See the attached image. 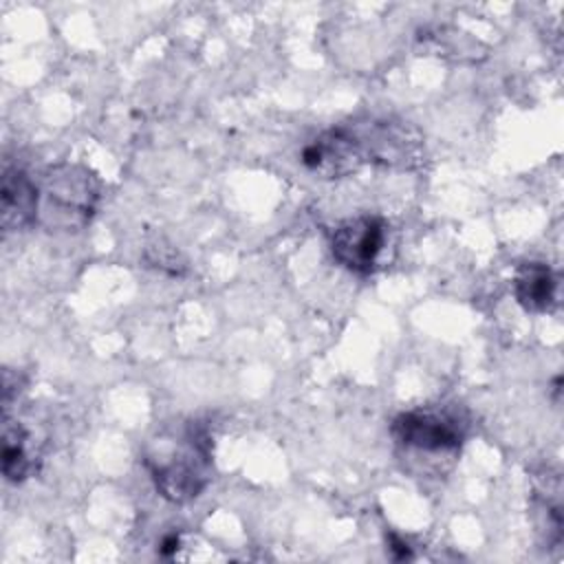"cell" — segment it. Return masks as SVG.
<instances>
[{
	"label": "cell",
	"instance_id": "1",
	"mask_svg": "<svg viewBox=\"0 0 564 564\" xmlns=\"http://www.w3.org/2000/svg\"><path fill=\"white\" fill-rule=\"evenodd\" d=\"M145 467L163 498L194 500L209 482L212 438L198 423H187L176 436L161 438L148 454Z\"/></svg>",
	"mask_w": 564,
	"mask_h": 564
},
{
	"label": "cell",
	"instance_id": "2",
	"mask_svg": "<svg viewBox=\"0 0 564 564\" xmlns=\"http://www.w3.org/2000/svg\"><path fill=\"white\" fill-rule=\"evenodd\" d=\"M40 187L37 223L48 231H79L95 214L99 183L84 165L59 163L44 172Z\"/></svg>",
	"mask_w": 564,
	"mask_h": 564
},
{
	"label": "cell",
	"instance_id": "3",
	"mask_svg": "<svg viewBox=\"0 0 564 564\" xmlns=\"http://www.w3.org/2000/svg\"><path fill=\"white\" fill-rule=\"evenodd\" d=\"M388 240V225L379 216H355L339 223L330 236L335 260L352 273L368 275L377 269Z\"/></svg>",
	"mask_w": 564,
	"mask_h": 564
},
{
	"label": "cell",
	"instance_id": "4",
	"mask_svg": "<svg viewBox=\"0 0 564 564\" xmlns=\"http://www.w3.org/2000/svg\"><path fill=\"white\" fill-rule=\"evenodd\" d=\"M390 432L401 445L432 454L456 452L463 443V427L452 416L436 412H401L392 419Z\"/></svg>",
	"mask_w": 564,
	"mask_h": 564
},
{
	"label": "cell",
	"instance_id": "5",
	"mask_svg": "<svg viewBox=\"0 0 564 564\" xmlns=\"http://www.w3.org/2000/svg\"><path fill=\"white\" fill-rule=\"evenodd\" d=\"M364 161L383 165H408L419 156V137L405 126L394 121H370L350 130Z\"/></svg>",
	"mask_w": 564,
	"mask_h": 564
},
{
	"label": "cell",
	"instance_id": "6",
	"mask_svg": "<svg viewBox=\"0 0 564 564\" xmlns=\"http://www.w3.org/2000/svg\"><path fill=\"white\" fill-rule=\"evenodd\" d=\"M300 161L322 178H341L352 174L364 163V156L350 128H333L306 143Z\"/></svg>",
	"mask_w": 564,
	"mask_h": 564
},
{
	"label": "cell",
	"instance_id": "7",
	"mask_svg": "<svg viewBox=\"0 0 564 564\" xmlns=\"http://www.w3.org/2000/svg\"><path fill=\"white\" fill-rule=\"evenodd\" d=\"M40 209V187L37 183L20 167L2 170L0 185V216L4 231L26 229L37 223Z\"/></svg>",
	"mask_w": 564,
	"mask_h": 564
},
{
	"label": "cell",
	"instance_id": "8",
	"mask_svg": "<svg viewBox=\"0 0 564 564\" xmlns=\"http://www.w3.org/2000/svg\"><path fill=\"white\" fill-rule=\"evenodd\" d=\"M513 295L529 313H546L557 297V280L544 262H527L513 280Z\"/></svg>",
	"mask_w": 564,
	"mask_h": 564
},
{
	"label": "cell",
	"instance_id": "9",
	"mask_svg": "<svg viewBox=\"0 0 564 564\" xmlns=\"http://www.w3.org/2000/svg\"><path fill=\"white\" fill-rule=\"evenodd\" d=\"M31 471V458L26 452V434L20 423L4 416L2 427V474L9 482H22Z\"/></svg>",
	"mask_w": 564,
	"mask_h": 564
},
{
	"label": "cell",
	"instance_id": "10",
	"mask_svg": "<svg viewBox=\"0 0 564 564\" xmlns=\"http://www.w3.org/2000/svg\"><path fill=\"white\" fill-rule=\"evenodd\" d=\"M390 551L394 555V560H410L412 557V551L410 546L394 533H390Z\"/></svg>",
	"mask_w": 564,
	"mask_h": 564
},
{
	"label": "cell",
	"instance_id": "11",
	"mask_svg": "<svg viewBox=\"0 0 564 564\" xmlns=\"http://www.w3.org/2000/svg\"><path fill=\"white\" fill-rule=\"evenodd\" d=\"M176 549H178V535H176V533L165 535V538H163V542H161V546H159L161 555H172Z\"/></svg>",
	"mask_w": 564,
	"mask_h": 564
}]
</instances>
